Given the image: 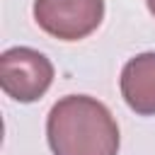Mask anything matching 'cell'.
I'll return each instance as SVG.
<instances>
[{"label":"cell","mask_w":155,"mask_h":155,"mask_svg":"<svg viewBox=\"0 0 155 155\" xmlns=\"http://www.w3.org/2000/svg\"><path fill=\"white\" fill-rule=\"evenodd\" d=\"M53 155H116L119 126L111 111L94 97L68 94L58 99L46 121Z\"/></svg>","instance_id":"cell-1"},{"label":"cell","mask_w":155,"mask_h":155,"mask_svg":"<svg viewBox=\"0 0 155 155\" xmlns=\"http://www.w3.org/2000/svg\"><path fill=\"white\" fill-rule=\"evenodd\" d=\"M53 65L51 61L27 46L7 48L0 56V85L15 102H36L51 87Z\"/></svg>","instance_id":"cell-2"},{"label":"cell","mask_w":155,"mask_h":155,"mask_svg":"<svg viewBox=\"0 0 155 155\" xmlns=\"http://www.w3.org/2000/svg\"><path fill=\"white\" fill-rule=\"evenodd\" d=\"M104 17V0H34L36 24L61 41L92 34Z\"/></svg>","instance_id":"cell-3"},{"label":"cell","mask_w":155,"mask_h":155,"mask_svg":"<svg viewBox=\"0 0 155 155\" xmlns=\"http://www.w3.org/2000/svg\"><path fill=\"white\" fill-rule=\"evenodd\" d=\"M121 97L140 116H155V53L131 58L121 70Z\"/></svg>","instance_id":"cell-4"},{"label":"cell","mask_w":155,"mask_h":155,"mask_svg":"<svg viewBox=\"0 0 155 155\" xmlns=\"http://www.w3.org/2000/svg\"><path fill=\"white\" fill-rule=\"evenodd\" d=\"M145 2H148V10L155 15V0H145Z\"/></svg>","instance_id":"cell-5"}]
</instances>
